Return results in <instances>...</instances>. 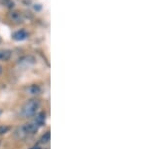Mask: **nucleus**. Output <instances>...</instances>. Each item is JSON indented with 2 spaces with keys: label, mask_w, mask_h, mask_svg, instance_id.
<instances>
[{
  "label": "nucleus",
  "mask_w": 149,
  "mask_h": 149,
  "mask_svg": "<svg viewBox=\"0 0 149 149\" xmlns=\"http://www.w3.org/2000/svg\"><path fill=\"white\" fill-rule=\"evenodd\" d=\"M40 107V101L38 99H30L22 106L21 115L24 118H29L36 114L38 108Z\"/></svg>",
  "instance_id": "1"
},
{
  "label": "nucleus",
  "mask_w": 149,
  "mask_h": 149,
  "mask_svg": "<svg viewBox=\"0 0 149 149\" xmlns=\"http://www.w3.org/2000/svg\"><path fill=\"white\" fill-rule=\"evenodd\" d=\"M24 129H25L26 133H27V135L29 134H34L36 132L38 131V129H39V127H38L34 122H30V123H26L23 125Z\"/></svg>",
  "instance_id": "2"
},
{
  "label": "nucleus",
  "mask_w": 149,
  "mask_h": 149,
  "mask_svg": "<svg viewBox=\"0 0 149 149\" xmlns=\"http://www.w3.org/2000/svg\"><path fill=\"white\" fill-rule=\"evenodd\" d=\"M45 121H46V114H45L44 112H40V113L36 114L33 122H34L38 127H41L45 124Z\"/></svg>",
  "instance_id": "3"
},
{
  "label": "nucleus",
  "mask_w": 149,
  "mask_h": 149,
  "mask_svg": "<svg viewBox=\"0 0 149 149\" xmlns=\"http://www.w3.org/2000/svg\"><path fill=\"white\" fill-rule=\"evenodd\" d=\"M27 36H28V34L25 30H18L13 34V39L17 40V41H21V40L26 39Z\"/></svg>",
  "instance_id": "4"
},
{
  "label": "nucleus",
  "mask_w": 149,
  "mask_h": 149,
  "mask_svg": "<svg viewBox=\"0 0 149 149\" xmlns=\"http://www.w3.org/2000/svg\"><path fill=\"white\" fill-rule=\"evenodd\" d=\"M41 91H42L41 87L39 85H36V84H33V85L29 86L27 88V92L31 95H38L41 93Z\"/></svg>",
  "instance_id": "5"
},
{
  "label": "nucleus",
  "mask_w": 149,
  "mask_h": 149,
  "mask_svg": "<svg viewBox=\"0 0 149 149\" xmlns=\"http://www.w3.org/2000/svg\"><path fill=\"white\" fill-rule=\"evenodd\" d=\"M11 55H12L11 50L0 49V60H1V61H7V60H9Z\"/></svg>",
  "instance_id": "6"
},
{
  "label": "nucleus",
  "mask_w": 149,
  "mask_h": 149,
  "mask_svg": "<svg viewBox=\"0 0 149 149\" xmlns=\"http://www.w3.org/2000/svg\"><path fill=\"white\" fill-rule=\"evenodd\" d=\"M26 136H27V133H26V131H25V129H24L23 126L18 127V128L16 129L15 137L17 139H23V138H25Z\"/></svg>",
  "instance_id": "7"
},
{
  "label": "nucleus",
  "mask_w": 149,
  "mask_h": 149,
  "mask_svg": "<svg viewBox=\"0 0 149 149\" xmlns=\"http://www.w3.org/2000/svg\"><path fill=\"white\" fill-rule=\"evenodd\" d=\"M10 17L13 21L15 22H22L23 21V16L20 12H17V11H14V12H11L10 14Z\"/></svg>",
  "instance_id": "8"
},
{
  "label": "nucleus",
  "mask_w": 149,
  "mask_h": 149,
  "mask_svg": "<svg viewBox=\"0 0 149 149\" xmlns=\"http://www.w3.org/2000/svg\"><path fill=\"white\" fill-rule=\"evenodd\" d=\"M50 137H51V135H50V132L48 131L46 133L44 134V135L42 136V138H41V141H42V143H48L50 141Z\"/></svg>",
  "instance_id": "9"
},
{
  "label": "nucleus",
  "mask_w": 149,
  "mask_h": 149,
  "mask_svg": "<svg viewBox=\"0 0 149 149\" xmlns=\"http://www.w3.org/2000/svg\"><path fill=\"white\" fill-rule=\"evenodd\" d=\"M9 130V127L6 125H1L0 126V135H3V134L7 133Z\"/></svg>",
  "instance_id": "10"
},
{
  "label": "nucleus",
  "mask_w": 149,
  "mask_h": 149,
  "mask_svg": "<svg viewBox=\"0 0 149 149\" xmlns=\"http://www.w3.org/2000/svg\"><path fill=\"white\" fill-rule=\"evenodd\" d=\"M1 73H2V66L0 65V74H1Z\"/></svg>",
  "instance_id": "11"
},
{
  "label": "nucleus",
  "mask_w": 149,
  "mask_h": 149,
  "mask_svg": "<svg viewBox=\"0 0 149 149\" xmlns=\"http://www.w3.org/2000/svg\"><path fill=\"white\" fill-rule=\"evenodd\" d=\"M33 149H40L39 147H35V148H33Z\"/></svg>",
  "instance_id": "12"
}]
</instances>
